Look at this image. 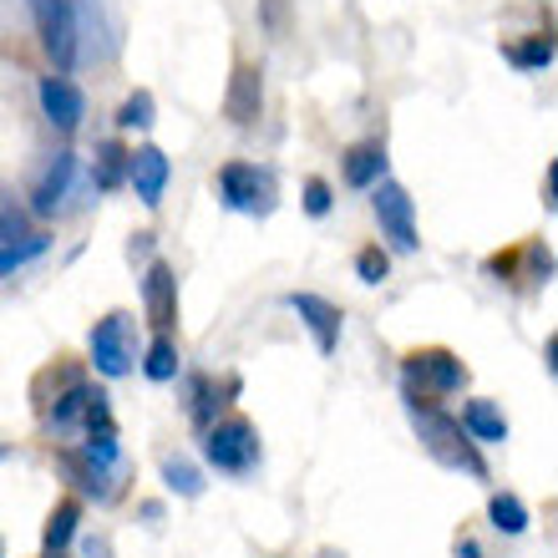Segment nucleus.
I'll use <instances>...</instances> for the list:
<instances>
[{"mask_svg":"<svg viewBox=\"0 0 558 558\" xmlns=\"http://www.w3.org/2000/svg\"><path fill=\"white\" fill-rule=\"evenodd\" d=\"M407 412H412L416 432H422L426 452L437 457L441 468H462V472H472V477H487L483 452L472 447V437L462 432V422H452V416H441L437 407H432V401H422L416 391H407Z\"/></svg>","mask_w":558,"mask_h":558,"instance_id":"1","label":"nucleus"},{"mask_svg":"<svg viewBox=\"0 0 558 558\" xmlns=\"http://www.w3.org/2000/svg\"><path fill=\"white\" fill-rule=\"evenodd\" d=\"M204 457L219 472H234V477H239V472H250L254 462H259V432H254L244 416H229V422L208 426Z\"/></svg>","mask_w":558,"mask_h":558,"instance_id":"2","label":"nucleus"},{"mask_svg":"<svg viewBox=\"0 0 558 558\" xmlns=\"http://www.w3.org/2000/svg\"><path fill=\"white\" fill-rule=\"evenodd\" d=\"M31 15H36V31H41V46L51 51L61 72L76 66V5L72 0H31Z\"/></svg>","mask_w":558,"mask_h":558,"instance_id":"3","label":"nucleus"},{"mask_svg":"<svg viewBox=\"0 0 558 558\" xmlns=\"http://www.w3.org/2000/svg\"><path fill=\"white\" fill-rule=\"evenodd\" d=\"M376 219H381V234L397 244L401 254H416L422 250V239H416V208H412V193L401 189V183H391V178H381L376 183Z\"/></svg>","mask_w":558,"mask_h":558,"instance_id":"4","label":"nucleus"},{"mask_svg":"<svg viewBox=\"0 0 558 558\" xmlns=\"http://www.w3.org/2000/svg\"><path fill=\"white\" fill-rule=\"evenodd\" d=\"M401 371H407V386H422L432 397H447V391H462V386H468V366H462L452 351H441V345L412 351Z\"/></svg>","mask_w":558,"mask_h":558,"instance_id":"5","label":"nucleus"},{"mask_svg":"<svg viewBox=\"0 0 558 558\" xmlns=\"http://www.w3.org/2000/svg\"><path fill=\"white\" fill-rule=\"evenodd\" d=\"M92 366L102 371V376H112V381L133 371V320L122 310L97 320V330H92Z\"/></svg>","mask_w":558,"mask_h":558,"instance_id":"6","label":"nucleus"},{"mask_svg":"<svg viewBox=\"0 0 558 558\" xmlns=\"http://www.w3.org/2000/svg\"><path fill=\"white\" fill-rule=\"evenodd\" d=\"M219 198L239 214H269V178L250 162H223L219 168Z\"/></svg>","mask_w":558,"mask_h":558,"instance_id":"7","label":"nucleus"},{"mask_svg":"<svg viewBox=\"0 0 558 558\" xmlns=\"http://www.w3.org/2000/svg\"><path fill=\"white\" fill-rule=\"evenodd\" d=\"M290 310L305 320V330L315 336V351L320 355H336V345H340V305H330L325 294H310V290H294L290 294Z\"/></svg>","mask_w":558,"mask_h":558,"instance_id":"8","label":"nucleus"},{"mask_svg":"<svg viewBox=\"0 0 558 558\" xmlns=\"http://www.w3.org/2000/svg\"><path fill=\"white\" fill-rule=\"evenodd\" d=\"M41 112L57 133H76L87 118V97L72 76H41Z\"/></svg>","mask_w":558,"mask_h":558,"instance_id":"9","label":"nucleus"},{"mask_svg":"<svg viewBox=\"0 0 558 558\" xmlns=\"http://www.w3.org/2000/svg\"><path fill=\"white\" fill-rule=\"evenodd\" d=\"M259 107H265V76L254 61H239L234 76H229V97H223V112L234 128H250L259 122Z\"/></svg>","mask_w":558,"mask_h":558,"instance_id":"10","label":"nucleus"},{"mask_svg":"<svg viewBox=\"0 0 558 558\" xmlns=\"http://www.w3.org/2000/svg\"><path fill=\"white\" fill-rule=\"evenodd\" d=\"M143 305H147V320L158 325L162 336H168V330L178 325V279H173V269L162 265V259H153V265H147Z\"/></svg>","mask_w":558,"mask_h":558,"instance_id":"11","label":"nucleus"},{"mask_svg":"<svg viewBox=\"0 0 558 558\" xmlns=\"http://www.w3.org/2000/svg\"><path fill=\"white\" fill-rule=\"evenodd\" d=\"M168 153L162 147H137V153H128V178H133V189H137V198H143L147 208H158L162 204V189H168Z\"/></svg>","mask_w":558,"mask_h":558,"instance_id":"12","label":"nucleus"},{"mask_svg":"<svg viewBox=\"0 0 558 558\" xmlns=\"http://www.w3.org/2000/svg\"><path fill=\"white\" fill-rule=\"evenodd\" d=\"M72 183H76V153H57V158H51V168H46V178L31 189V214L51 219V214L72 198Z\"/></svg>","mask_w":558,"mask_h":558,"instance_id":"13","label":"nucleus"},{"mask_svg":"<svg viewBox=\"0 0 558 558\" xmlns=\"http://www.w3.org/2000/svg\"><path fill=\"white\" fill-rule=\"evenodd\" d=\"M386 178V147L371 137V143L345 147V183L351 189H376Z\"/></svg>","mask_w":558,"mask_h":558,"instance_id":"14","label":"nucleus"},{"mask_svg":"<svg viewBox=\"0 0 558 558\" xmlns=\"http://www.w3.org/2000/svg\"><path fill=\"white\" fill-rule=\"evenodd\" d=\"M462 426H468L477 441H508V416H502L493 401H483V397L462 407Z\"/></svg>","mask_w":558,"mask_h":558,"instance_id":"15","label":"nucleus"},{"mask_svg":"<svg viewBox=\"0 0 558 558\" xmlns=\"http://www.w3.org/2000/svg\"><path fill=\"white\" fill-rule=\"evenodd\" d=\"M76 523H82V502L76 498H61L57 508H51V518H46V533H41V544L46 554H61V548L76 538Z\"/></svg>","mask_w":558,"mask_h":558,"instance_id":"16","label":"nucleus"},{"mask_svg":"<svg viewBox=\"0 0 558 558\" xmlns=\"http://www.w3.org/2000/svg\"><path fill=\"white\" fill-rule=\"evenodd\" d=\"M487 518H493V529L508 533V538L529 533V508H523V498H513V493H493V498H487Z\"/></svg>","mask_w":558,"mask_h":558,"instance_id":"17","label":"nucleus"},{"mask_svg":"<svg viewBox=\"0 0 558 558\" xmlns=\"http://www.w3.org/2000/svg\"><path fill=\"white\" fill-rule=\"evenodd\" d=\"M97 397H102L97 386H72V391H66V397H61L57 407H51V416H46V422L57 426V432H61V426H76L82 416H87V407H92Z\"/></svg>","mask_w":558,"mask_h":558,"instance_id":"18","label":"nucleus"},{"mask_svg":"<svg viewBox=\"0 0 558 558\" xmlns=\"http://www.w3.org/2000/svg\"><path fill=\"white\" fill-rule=\"evenodd\" d=\"M143 376H147V381H173V376H178V345L168 336H158L153 345H147Z\"/></svg>","mask_w":558,"mask_h":558,"instance_id":"19","label":"nucleus"},{"mask_svg":"<svg viewBox=\"0 0 558 558\" xmlns=\"http://www.w3.org/2000/svg\"><path fill=\"white\" fill-rule=\"evenodd\" d=\"M162 483H168V493H178V498H198V493H204L198 468L183 462V457H168V462H162Z\"/></svg>","mask_w":558,"mask_h":558,"instance_id":"20","label":"nucleus"},{"mask_svg":"<svg viewBox=\"0 0 558 558\" xmlns=\"http://www.w3.org/2000/svg\"><path fill=\"white\" fill-rule=\"evenodd\" d=\"M158 122V102H153V92H133L128 102H122V112H118V128H153Z\"/></svg>","mask_w":558,"mask_h":558,"instance_id":"21","label":"nucleus"},{"mask_svg":"<svg viewBox=\"0 0 558 558\" xmlns=\"http://www.w3.org/2000/svg\"><path fill=\"white\" fill-rule=\"evenodd\" d=\"M122 173H128V153L118 143H102V153H97V189H118Z\"/></svg>","mask_w":558,"mask_h":558,"instance_id":"22","label":"nucleus"},{"mask_svg":"<svg viewBox=\"0 0 558 558\" xmlns=\"http://www.w3.org/2000/svg\"><path fill=\"white\" fill-rule=\"evenodd\" d=\"M36 254H46V234H26L21 244H5V250H0V275H11V269L31 265Z\"/></svg>","mask_w":558,"mask_h":558,"instance_id":"23","label":"nucleus"},{"mask_svg":"<svg viewBox=\"0 0 558 558\" xmlns=\"http://www.w3.org/2000/svg\"><path fill=\"white\" fill-rule=\"evenodd\" d=\"M508 61L513 66H554V41L548 36H533L523 46H508Z\"/></svg>","mask_w":558,"mask_h":558,"instance_id":"24","label":"nucleus"},{"mask_svg":"<svg viewBox=\"0 0 558 558\" xmlns=\"http://www.w3.org/2000/svg\"><path fill=\"white\" fill-rule=\"evenodd\" d=\"M355 275H361V284H381V279L391 275V259H386L381 250H361L355 254Z\"/></svg>","mask_w":558,"mask_h":558,"instance_id":"25","label":"nucleus"},{"mask_svg":"<svg viewBox=\"0 0 558 558\" xmlns=\"http://www.w3.org/2000/svg\"><path fill=\"white\" fill-rule=\"evenodd\" d=\"M193 422L214 426V381L208 376H193Z\"/></svg>","mask_w":558,"mask_h":558,"instance_id":"26","label":"nucleus"},{"mask_svg":"<svg viewBox=\"0 0 558 558\" xmlns=\"http://www.w3.org/2000/svg\"><path fill=\"white\" fill-rule=\"evenodd\" d=\"M330 204H336V198H330V183H325V178H310L305 183V214L310 219H325Z\"/></svg>","mask_w":558,"mask_h":558,"instance_id":"27","label":"nucleus"},{"mask_svg":"<svg viewBox=\"0 0 558 558\" xmlns=\"http://www.w3.org/2000/svg\"><path fill=\"white\" fill-rule=\"evenodd\" d=\"M21 239H26V219H21L15 208H5V214H0V250H5V244H21Z\"/></svg>","mask_w":558,"mask_h":558,"instance_id":"28","label":"nucleus"},{"mask_svg":"<svg viewBox=\"0 0 558 558\" xmlns=\"http://www.w3.org/2000/svg\"><path fill=\"white\" fill-rule=\"evenodd\" d=\"M320 558H345V554H336V548H325V554Z\"/></svg>","mask_w":558,"mask_h":558,"instance_id":"29","label":"nucleus"},{"mask_svg":"<svg viewBox=\"0 0 558 558\" xmlns=\"http://www.w3.org/2000/svg\"><path fill=\"white\" fill-rule=\"evenodd\" d=\"M0 457H5V447H0Z\"/></svg>","mask_w":558,"mask_h":558,"instance_id":"30","label":"nucleus"}]
</instances>
